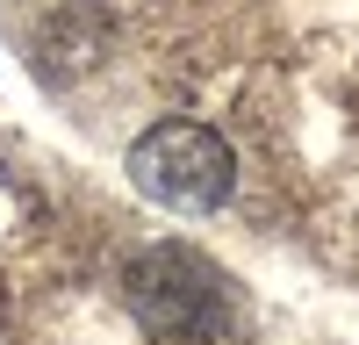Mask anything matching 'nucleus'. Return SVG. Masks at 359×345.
<instances>
[{
    "label": "nucleus",
    "mask_w": 359,
    "mask_h": 345,
    "mask_svg": "<svg viewBox=\"0 0 359 345\" xmlns=\"http://www.w3.org/2000/svg\"><path fill=\"white\" fill-rule=\"evenodd\" d=\"M130 180L151 194V201L180 209V216H208V209H223V201H230L237 158H230V144L208 130V123H194V115H165L158 130L137 137Z\"/></svg>",
    "instance_id": "obj_1"
},
{
    "label": "nucleus",
    "mask_w": 359,
    "mask_h": 345,
    "mask_svg": "<svg viewBox=\"0 0 359 345\" xmlns=\"http://www.w3.org/2000/svg\"><path fill=\"white\" fill-rule=\"evenodd\" d=\"M130 302L165 338H216L230 324V280L187 245H158L130 266Z\"/></svg>",
    "instance_id": "obj_2"
}]
</instances>
